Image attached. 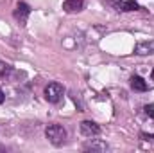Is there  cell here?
<instances>
[{
    "instance_id": "cell-5",
    "label": "cell",
    "mask_w": 154,
    "mask_h": 153,
    "mask_svg": "<svg viewBox=\"0 0 154 153\" xmlns=\"http://www.w3.org/2000/svg\"><path fill=\"white\" fill-rule=\"evenodd\" d=\"M134 52H136V54H140V56L154 54V40H149V41H142V43H138V45H136V49H134Z\"/></svg>"
},
{
    "instance_id": "cell-12",
    "label": "cell",
    "mask_w": 154,
    "mask_h": 153,
    "mask_svg": "<svg viewBox=\"0 0 154 153\" xmlns=\"http://www.w3.org/2000/svg\"><path fill=\"white\" fill-rule=\"evenodd\" d=\"M4 101H5V94H4V90L0 88V105H2Z\"/></svg>"
},
{
    "instance_id": "cell-9",
    "label": "cell",
    "mask_w": 154,
    "mask_h": 153,
    "mask_svg": "<svg viewBox=\"0 0 154 153\" xmlns=\"http://www.w3.org/2000/svg\"><path fill=\"white\" fill-rule=\"evenodd\" d=\"M116 7H118V9H122V11H136V9H140V7H138V4H136L134 0L118 2V4H116Z\"/></svg>"
},
{
    "instance_id": "cell-7",
    "label": "cell",
    "mask_w": 154,
    "mask_h": 153,
    "mask_svg": "<svg viewBox=\"0 0 154 153\" xmlns=\"http://www.w3.org/2000/svg\"><path fill=\"white\" fill-rule=\"evenodd\" d=\"M131 86H133L136 92H145V90L149 88L147 81H145L143 77H140V76H133L131 77Z\"/></svg>"
},
{
    "instance_id": "cell-3",
    "label": "cell",
    "mask_w": 154,
    "mask_h": 153,
    "mask_svg": "<svg viewBox=\"0 0 154 153\" xmlns=\"http://www.w3.org/2000/svg\"><path fill=\"white\" fill-rule=\"evenodd\" d=\"M81 133L86 137H97L100 133V126L93 121H82L81 122Z\"/></svg>"
},
{
    "instance_id": "cell-10",
    "label": "cell",
    "mask_w": 154,
    "mask_h": 153,
    "mask_svg": "<svg viewBox=\"0 0 154 153\" xmlns=\"http://www.w3.org/2000/svg\"><path fill=\"white\" fill-rule=\"evenodd\" d=\"M9 70H11V67H9V65H7L5 61H0V77L5 76V74H7Z\"/></svg>"
},
{
    "instance_id": "cell-8",
    "label": "cell",
    "mask_w": 154,
    "mask_h": 153,
    "mask_svg": "<svg viewBox=\"0 0 154 153\" xmlns=\"http://www.w3.org/2000/svg\"><path fill=\"white\" fill-rule=\"evenodd\" d=\"M84 150H88V151H106L108 150V144L102 142V141H91L90 144L84 146Z\"/></svg>"
},
{
    "instance_id": "cell-4",
    "label": "cell",
    "mask_w": 154,
    "mask_h": 153,
    "mask_svg": "<svg viewBox=\"0 0 154 153\" xmlns=\"http://www.w3.org/2000/svg\"><path fill=\"white\" fill-rule=\"evenodd\" d=\"M29 15H31V7H29L25 2H20V4L16 5V9H14V18H16L22 25H25Z\"/></svg>"
},
{
    "instance_id": "cell-1",
    "label": "cell",
    "mask_w": 154,
    "mask_h": 153,
    "mask_svg": "<svg viewBox=\"0 0 154 153\" xmlns=\"http://www.w3.org/2000/svg\"><path fill=\"white\" fill-rule=\"evenodd\" d=\"M45 135L54 146H61L66 141V130L61 124H48L45 130Z\"/></svg>"
},
{
    "instance_id": "cell-11",
    "label": "cell",
    "mask_w": 154,
    "mask_h": 153,
    "mask_svg": "<svg viewBox=\"0 0 154 153\" xmlns=\"http://www.w3.org/2000/svg\"><path fill=\"white\" fill-rule=\"evenodd\" d=\"M143 112H145V115H149V117H152L154 119V106L152 105H147V106L143 108Z\"/></svg>"
},
{
    "instance_id": "cell-6",
    "label": "cell",
    "mask_w": 154,
    "mask_h": 153,
    "mask_svg": "<svg viewBox=\"0 0 154 153\" xmlns=\"http://www.w3.org/2000/svg\"><path fill=\"white\" fill-rule=\"evenodd\" d=\"M84 7V0H65L63 2V9L66 13H75V11H81Z\"/></svg>"
},
{
    "instance_id": "cell-2",
    "label": "cell",
    "mask_w": 154,
    "mask_h": 153,
    "mask_svg": "<svg viewBox=\"0 0 154 153\" xmlns=\"http://www.w3.org/2000/svg\"><path fill=\"white\" fill-rule=\"evenodd\" d=\"M63 94H65V88L59 83H48L45 86V99L48 103H59V99L63 97Z\"/></svg>"
},
{
    "instance_id": "cell-13",
    "label": "cell",
    "mask_w": 154,
    "mask_h": 153,
    "mask_svg": "<svg viewBox=\"0 0 154 153\" xmlns=\"http://www.w3.org/2000/svg\"><path fill=\"white\" fill-rule=\"evenodd\" d=\"M0 151H4V148H2V146H0Z\"/></svg>"
}]
</instances>
